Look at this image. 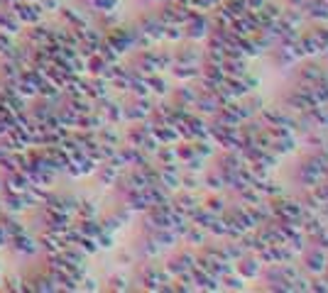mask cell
Instances as JSON below:
<instances>
[{
    "label": "cell",
    "mask_w": 328,
    "mask_h": 293,
    "mask_svg": "<svg viewBox=\"0 0 328 293\" xmlns=\"http://www.w3.org/2000/svg\"><path fill=\"white\" fill-rule=\"evenodd\" d=\"M326 264H328V257L321 252V247L311 249V252L306 254V266H309L311 271H323L326 269Z\"/></svg>",
    "instance_id": "6da1fadb"
},
{
    "label": "cell",
    "mask_w": 328,
    "mask_h": 293,
    "mask_svg": "<svg viewBox=\"0 0 328 293\" xmlns=\"http://www.w3.org/2000/svg\"><path fill=\"white\" fill-rule=\"evenodd\" d=\"M257 269H260V264H257V261L255 259H240V266H238V274L240 276H243V279H245V276H255V274H257Z\"/></svg>",
    "instance_id": "7a4b0ae2"
}]
</instances>
